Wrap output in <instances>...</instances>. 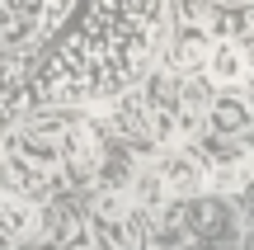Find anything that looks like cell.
Returning a JSON list of instances; mask_svg holds the SVG:
<instances>
[{"instance_id": "3", "label": "cell", "mask_w": 254, "mask_h": 250, "mask_svg": "<svg viewBox=\"0 0 254 250\" xmlns=\"http://www.w3.org/2000/svg\"><path fill=\"white\" fill-rule=\"evenodd\" d=\"M207 57H212V43L202 38V28L184 24L179 38H174V47H170V66L184 71V76H193V71H207Z\"/></svg>"}, {"instance_id": "5", "label": "cell", "mask_w": 254, "mask_h": 250, "mask_svg": "<svg viewBox=\"0 0 254 250\" xmlns=\"http://www.w3.org/2000/svg\"><path fill=\"white\" fill-rule=\"evenodd\" d=\"M254 118L250 99H236V94H221V99H212L207 109V128L217 132V137H236V132H245Z\"/></svg>"}, {"instance_id": "9", "label": "cell", "mask_w": 254, "mask_h": 250, "mask_svg": "<svg viewBox=\"0 0 254 250\" xmlns=\"http://www.w3.org/2000/svg\"><path fill=\"white\" fill-rule=\"evenodd\" d=\"M250 109H254V81H250Z\"/></svg>"}, {"instance_id": "7", "label": "cell", "mask_w": 254, "mask_h": 250, "mask_svg": "<svg viewBox=\"0 0 254 250\" xmlns=\"http://www.w3.org/2000/svg\"><path fill=\"white\" fill-rule=\"evenodd\" d=\"M170 184L160 179V170H141V175L132 179V203L141 208V213H155V208H165L170 203Z\"/></svg>"}, {"instance_id": "2", "label": "cell", "mask_w": 254, "mask_h": 250, "mask_svg": "<svg viewBox=\"0 0 254 250\" xmlns=\"http://www.w3.org/2000/svg\"><path fill=\"white\" fill-rule=\"evenodd\" d=\"M155 170H160V179L170 184V194H179V198H189V194H198V189H207V166H202L193 151H165Z\"/></svg>"}, {"instance_id": "8", "label": "cell", "mask_w": 254, "mask_h": 250, "mask_svg": "<svg viewBox=\"0 0 254 250\" xmlns=\"http://www.w3.org/2000/svg\"><path fill=\"white\" fill-rule=\"evenodd\" d=\"M250 170H254V156H240V161H231V166H217V170H207V189L236 194V189L250 184Z\"/></svg>"}, {"instance_id": "6", "label": "cell", "mask_w": 254, "mask_h": 250, "mask_svg": "<svg viewBox=\"0 0 254 250\" xmlns=\"http://www.w3.org/2000/svg\"><path fill=\"white\" fill-rule=\"evenodd\" d=\"M38 236H43V250H75L85 241V227H80V217H75V208H57L43 222Z\"/></svg>"}, {"instance_id": "1", "label": "cell", "mask_w": 254, "mask_h": 250, "mask_svg": "<svg viewBox=\"0 0 254 250\" xmlns=\"http://www.w3.org/2000/svg\"><path fill=\"white\" fill-rule=\"evenodd\" d=\"M202 76H207L217 90H240V85H250L254 81V62H250L245 43H236V38H217Z\"/></svg>"}, {"instance_id": "4", "label": "cell", "mask_w": 254, "mask_h": 250, "mask_svg": "<svg viewBox=\"0 0 254 250\" xmlns=\"http://www.w3.org/2000/svg\"><path fill=\"white\" fill-rule=\"evenodd\" d=\"M0 232L5 236H38L43 232V208L28 203V198L0 194Z\"/></svg>"}]
</instances>
